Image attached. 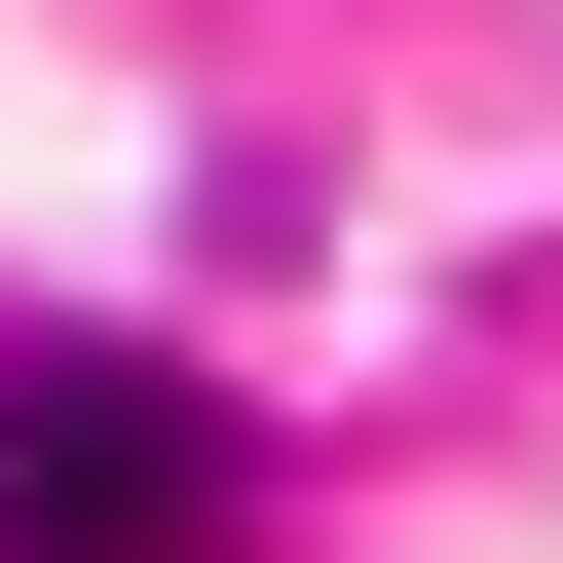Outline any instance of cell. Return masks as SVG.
I'll return each mask as SVG.
<instances>
[{
	"instance_id": "obj_1",
	"label": "cell",
	"mask_w": 563,
	"mask_h": 563,
	"mask_svg": "<svg viewBox=\"0 0 563 563\" xmlns=\"http://www.w3.org/2000/svg\"><path fill=\"white\" fill-rule=\"evenodd\" d=\"M0 563H225V413L188 376H0Z\"/></svg>"
}]
</instances>
